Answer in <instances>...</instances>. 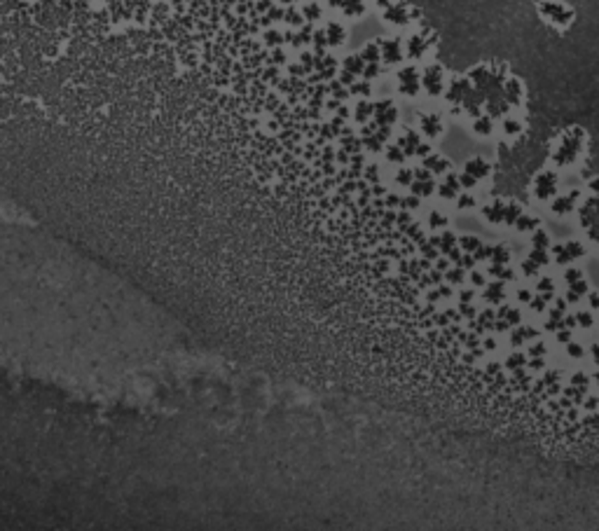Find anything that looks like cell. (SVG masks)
Instances as JSON below:
<instances>
[{
  "label": "cell",
  "mask_w": 599,
  "mask_h": 531,
  "mask_svg": "<svg viewBox=\"0 0 599 531\" xmlns=\"http://www.w3.org/2000/svg\"><path fill=\"white\" fill-rule=\"evenodd\" d=\"M592 358H595V363H599V347L597 344L592 347Z\"/></svg>",
  "instance_id": "cell-41"
},
{
  "label": "cell",
  "mask_w": 599,
  "mask_h": 531,
  "mask_svg": "<svg viewBox=\"0 0 599 531\" xmlns=\"http://www.w3.org/2000/svg\"><path fill=\"white\" fill-rule=\"evenodd\" d=\"M421 85H424V89L428 94H440L443 91V68H438V66L426 68L424 78H421Z\"/></svg>",
  "instance_id": "cell-6"
},
{
  "label": "cell",
  "mask_w": 599,
  "mask_h": 531,
  "mask_svg": "<svg viewBox=\"0 0 599 531\" xmlns=\"http://www.w3.org/2000/svg\"><path fill=\"white\" fill-rule=\"evenodd\" d=\"M567 351H569V356H573V358H580V356H583V349H580L578 344H571V342L567 344Z\"/></svg>",
  "instance_id": "cell-30"
},
{
  "label": "cell",
  "mask_w": 599,
  "mask_h": 531,
  "mask_svg": "<svg viewBox=\"0 0 599 531\" xmlns=\"http://www.w3.org/2000/svg\"><path fill=\"white\" fill-rule=\"evenodd\" d=\"M384 17L391 24H407V7L405 5H393V7H389L384 12Z\"/></svg>",
  "instance_id": "cell-13"
},
{
  "label": "cell",
  "mask_w": 599,
  "mask_h": 531,
  "mask_svg": "<svg viewBox=\"0 0 599 531\" xmlns=\"http://www.w3.org/2000/svg\"><path fill=\"white\" fill-rule=\"evenodd\" d=\"M445 225H447V218L443 213H431V227H445Z\"/></svg>",
  "instance_id": "cell-24"
},
{
  "label": "cell",
  "mask_w": 599,
  "mask_h": 531,
  "mask_svg": "<svg viewBox=\"0 0 599 531\" xmlns=\"http://www.w3.org/2000/svg\"><path fill=\"white\" fill-rule=\"evenodd\" d=\"M539 290H552V281L550 279H543L541 283H539Z\"/></svg>",
  "instance_id": "cell-35"
},
{
  "label": "cell",
  "mask_w": 599,
  "mask_h": 531,
  "mask_svg": "<svg viewBox=\"0 0 599 531\" xmlns=\"http://www.w3.org/2000/svg\"><path fill=\"white\" fill-rule=\"evenodd\" d=\"M534 246H536V248H548V234L545 232L536 234V236H534Z\"/></svg>",
  "instance_id": "cell-26"
},
{
  "label": "cell",
  "mask_w": 599,
  "mask_h": 531,
  "mask_svg": "<svg viewBox=\"0 0 599 531\" xmlns=\"http://www.w3.org/2000/svg\"><path fill=\"white\" fill-rule=\"evenodd\" d=\"M377 117H379V122H384V126L387 124H391L393 119H396V108L391 106V103H379L377 106Z\"/></svg>",
  "instance_id": "cell-14"
},
{
  "label": "cell",
  "mask_w": 599,
  "mask_h": 531,
  "mask_svg": "<svg viewBox=\"0 0 599 531\" xmlns=\"http://www.w3.org/2000/svg\"><path fill=\"white\" fill-rule=\"evenodd\" d=\"M597 382H599V375H597Z\"/></svg>",
  "instance_id": "cell-43"
},
{
  "label": "cell",
  "mask_w": 599,
  "mask_h": 531,
  "mask_svg": "<svg viewBox=\"0 0 599 531\" xmlns=\"http://www.w3.org/2000/svg\"><path fill=\"white\" fill-rule=\"evenodd\" d=\"M461 246H464L466 251H475V248L480 246V241H478L475 236H464V239H461Z\"/></svg>",
  "instance_id": "cell-25"
},
{
  "label": "cell",
  "mask_w": 599,
  "mask_h": 531,
  "mask_svg": "<svg viewBox=\"0 0 599 531\" xmlns=\"http://www.w3.org/2000/svg\"><path fill=\"white\" fill-rule=\"evenodd\" d=\"M576 323H578L580 328H590V325H592V314H590V311H580V314H576Z\"/></svg>",
  "instance_id": "cell-22"
},
{
  "label": "cell",
  "mask_w": 599,
  "mask_h": 531,
  "mask_svg": "<svg viewBox=\"0 0 599 531\" xmlns=\"http://www.w3.org/2000/svg\"><path fill=\"white\" fill-rule=\"evenodd\" d=\"M419 122H421V131H424L428 138H435V136L443 134V122H440V117L438 115H421L419 117Z\"/></svg>",
  "instance_id": "cell-7"
},
{
  "label": "cell",
  "mask_w": 599,
  "mask_h": 531,
  "mask_svg": "<svg viewBox=\"0 0 599 531\" xmlns=\"http://www.w3.org/2000/svg\"><path fill=\"white\" fill-rule=\"evenodd\" d=\"M466 174H471L473 178H484V176H489V164L484 159H471L466 164Z\"/></svg>",
  "instance_id": "cell-10"
},
{
  "label": "cell",
  "mask_w": 599,
  "mask_h": 531,
  "mask_svg": "<svg viewBox=\"0 0 599 531\" xmlns=\"http://www.w3.org/2000/svg\"><path fill=\"white\" fill-rule=\"evenodd\" d=\"M539 225V218H532V215H520L517 220H515V227L520 230V232H527V230H534Z\"/></svg>",
  "instance_id": "cell-19"
},
{
  "label": "cell",
  "mask_w": 599,
  "mask_h": 531,
  "mask_svg": "<svg viewBox=\"0 0 599 531\" xmlns=\"http://www.w3.org/2000/svg\"><path fill=\"white\" fill-rule=\"evenodd\" d=\"M503 129H506V134L512 136V134H520L522 131V124L517 122V119H506L503 122Z\"/></svg>",
  "instance_id": "cell-21"
},
{
  "label": "cell",
  "mask_w": 599,
  "mask_h": 531,
  "mask_svg": "<svg viewBox=\"0 0 599 531\" xmlns=\"http://www.w3.org/2000/svg\"><path fill=\"white\" fill-rule=\"evenodd\" d=\"M592 190H597V192H599V178H597V180H592Z\"/></svg>",
  "instance_id": "cell-42"
},
{
  "label": "cell",
  "mask_w": 599,
  "mask_h": 531,
  "mask_svg": "<svg viewBox=\"0 0 599 531\" xmlns=\"http://www.w3.org/2000/svg\"><path fill=\"white\" fill-rule=\"evenodd\" d=\"M344 38H347V30L342 29L339 24H335V21L328 24V30H326V42H328V45H335V47H337V45H342V40Z\"/></svg>",
  "instance_id": "cell-8"
},
{
  "label": "cell",
  "mask_w": 599,
  "mask_h": 531,
  "mask_svg": "<svg viewBox=\"0 0 599 531\" xmlns=\"http://www.w3.org/2000/svg\"><path fill=\"white\" fill-rule=\"evenodd\" d=\"M569 337H571L569 330H560V335H557V339H560V342H569Z\"/></svg>",
  "instance_id": "cell-37"
},
{
  "label": "cell",
  "mask_w": 599,
  "mask_h": 531,
  "mask_svg": "<svg viewBox=\"0 0 599 531\" xmlns=\"http://www.w3.org/2000/svg\"><path fill=\"white\" fill-rule=\"evenodd\" d=\"M405 206H407V208H415V206H417V197H407Z\"/></svg>",
  "instance_id": "cell-38"
},
{
  "label": "cell",
  "mask_w": 599,
  "mask_h": 531,
  "mask_svg": "<svg viewBox=\"0 0 599 531\" xmlns=\"http://www.w3.org/2000/svg\"><path fill=\"white\" fill-rule=\"evenodd\" d=\"M447 276H449V281H452V283H461V279H464V271H461V269H452Z\"/></svg>",
  "instance_id": "cell-32"
},
{
  "label": "cell",
  "mask_w": 599,
  "mask_h": 531,
  "mask_svg": "<svg viewBox=\"0 0 599 531\" xmlns=\"http://www.w3.org/2000/svg\"><path fill=\"white\" fill-rule=\"evenodd\" d=\"M379 54L384 57L387 63H396L403 59V47H400V40L389 38V40H379Z\"/></svg>",
  "instance_id": "cell-5"
},
{
  "label": "cell",
  "mask_w": 599,
  "mask_h": 531,
  "mask_svg": "<svg viewBox=\"0 0 599 531\" xmlns=\"http://www.w3.org/2000/svg\"><path fill=\"white\" fill-rule=\"evenodd\" d=\"M389 159H391V162H403V159H405V152L398 150V148H391V150H389Z\"/></svg>",
  "instance_id": "cell-29"
},
{
  "label": "cell",
  "mask_w": 599,
  "mask_h": 531,
  "mask_svg": "<svg viewBox=\"0 0 599 531\" xmlns=\"http://www.w3.org/2000/svg\"><path fill=\"white\" fill-rule=\"evenodd\" d=\"M590 299H592V307H595V309H599V295H597V293H592V295H590Z\"/></svg>",
  "instance_id": "cell-39"
},
{
  "label": "cell",
  "mask_w": 599,
  "mask_h": 531,
  "mask_svg": "<svg viewBox=\"0 0 599 531\" xmlns=\"http://www.w3.org/2000/svg\"><path fill=\"white\" fill-rule=\"evenodd\" d=\"M459 206H461V208H471V206H475V199L471 197V194H464V197L459 199Z\"/></svg>",
  "instance_id": "cell-31"
},
{
  "label": "cell",
  "mask_w": 599,
  "mask_h": 531,
  "mask_svg": "<svg viewBox=\"0 0 599 531\" xmlns=\"http://www.w3.org/2000/svg\"><path fill=\"white\" fill-rule=\"evenodd\" d=\"M506 96H508L510 103H517V101L522 98V85L517 82V80H510V82L506 85Z\"/></svg>",
  "instance_id": "cell-17"
},
{
  "label": "cell",
  "mask_w": 599,
  "mask_h": 531,
  "mask_svg": "<svg viewBox=\"0 0 599 531\" xmlns=\"http://www.w3.org/2000/svg\"><path fill=\"white\" fill-rule=\"evenodd\" d=\"M471 276H473V279H471V281H473V286H484L482 274H478V271H475V274H471Z\"/></svg>",
  "instance_id": "cell-34"
},
{
  "label": "cell",
  "mask_w": 599,
  "mask_h": 531,
  "mask_svg": "<svg viewBox=\"0 0 599 531\" xmlns=\"http://www.w3.org/2000/svg\"><path fill=\"white\" fill-rule=\"evenodd\" d=\"M555 190H557V176L552 174V171H543V174L536 176V180H534V194L539 199H550L552 194H555Z\"/></svg>",
  "instance_id": "cell-2"
},
{
  "label": "cell",
  "mask_w": 599,
  "mask_h": 531,
  "mask_svg": "<svg viewBox=\"0 0 599 531\" xmlns=\"http://www.w3.org/2000/svg\"><path fill=\"white\" fill-rule=\"evenodd\" d=\"M487 297L492 299V302L494 299H503V288L501 286H492V288L487 290Z\"/></svg>",
  "instance_id": "cell-27"
},
{
  "label": "cell",
  "mask_w": 599,
  "mask_h": 531,
  "mask_svg": "<svg viewBox=\"0 0 599 531\" xmlns=\"http://www.w3.org/2000/svg\"><path fill=\"white\" fill-rule=\"evenodd\" d=\"M578 197V192L569 194V197H560L557 202H552V211L557 213V215H567V213L573 211V199Z\"/></svg>",
  "instance_id": "cell-11"
},
{
  "label": "cell",
  "mask_w": 599,
  "mask_h": 531,
  "mask_svg": "<svg viewBox=\"0 0 599 531\" xmlns=\"http://www.w3.org/2000/svg\"><path fill=\"white\" fill-rule=\"evenodd\" d=\"M454 246V234H445L443 241H440V251H449Z\"/></svg>",
  "instance_id": "cell-28"
},
{
  "label": "cell",
  "mask_w": 599,
  "mask_h": 531,
  "mask_svg": "<svg viewBox=\"0 0 599 531\" xmlns=\"http://www.w3.org/2000/svg\"><path fill=\"white\" fill-rule=\"evenodd\" d=\"M552 253H555V260L560 262V265H564V262L580 258L585 251H583V246H580L578 241H567V243H557V246H552Z\"/></svg>",
  "instance_id": "cell-3"
},
{
  "label": "cell",
  "mask_w": 599,
  "mask_h": 531,
  "mask_svg": "<svg viewBox=\"0 0 599 531\" xmlns=\"http://www.w3.org/2000/svg\"><path fill=\"white\" fill-rule=\"evenodd\" d=\"M424 49H426V42H424V38L421 35H412L410 38V42H407V52H410V57H421L424 54Z\"/></svg>",
  "instance_id": "cell-15"
},
{
  "label": "cell",
  "mask_w": 599,
  "mask_h": 531,
  "mask_svg": "<svg viewBox=\"0 0 599 531\" xmlns=\"http://www.w3.org/2000/svg\"><path fill=\"white\" fill-rule=\"evenodd\" d=\"M379 57H382V54H379V45H377V42L365 45V47H363V52H360V59H363L365 63H377Z\"/></svg>",
  "instance_id": "cell-16"
},
{
  "label": "cell",
  "mask_w": 599,
  "mask_h": 531,
  "mask_svg": "<svg viewBox=\"0 0 599 531\" xmlns=\"http://www.w3.org/2000/svg\"><path fill=\"white\" fill-rule=\"evenodd\" d=\"M372 110H375V108L370 106V103H358V119H360V122L367 119V117L372 115Z\"/></svg>",
  "instance_id": "cell-23"
},
{
  "label": "cell",
  "mask_w": 599,
  "mask_h": 531,
  "mask_svg": "<svg viewBox=\"0 0 599 531\" xmlns=\"http://www.w3.org/2000/svg\"><path fill=\"white\" fill-rule=\"evenodd\" d=\"M539 10H541V14L545 19L557 24V26H567V24L573 21V12L564 2H560V0H545V2L539 5Z\"/></svg>",
  "instance_id": "cell-1"
},
{
  "label": "cell",
  "mask_w": 599,
  "mask_h": 531,
  "mask_svg": "<svg viewBox=\"0 0 599 531\" xmlns=\"http://www.w3.org/2000/svg\"><path fill=\"white\" fill-rule=\"evenodd\" d=\"M473 129H475V134L489 136V134H492V119H489V117H478V119H475V124H473Z\"/></svg>",
  "instance_id": "cell-18"
},
{
  "label": "cell",
  "mask_w": 599,
  "mask_h": 531,
  "mask_svg": "<svg viewBox=\"0 0 599 531\" xmlns=\"http://www.w3.org/2000/svg\"><path fill=\"white\" fill-rule=\"evenodd\" d=\"M503 211H506V204L503 202H492L489 206L482 208V215L489 222H501L503 220Z\"/></svg>",
  "instance_id": "cell-9"
},
{
  "label": "cell",
  "mask_w": 599,
  "mask_h": 531,
  "mask_svg": "<svg viewBox=\"0 0 599 531\" xmlns=\"http://www.w3.org/2000/svg\"><path fill=\"white\" fill-rule=\"evenodd\" d=\"M522 363H524V356H512L510 360H508V365H510V367L512 365H522Z\"/></svg>",
  "instance_id": "cell-36"
},
{
  "label": "cell",
  "mask_w": 599,
  "mask_h": 531,
  "mask_svg": "<svg viewBox=\"0 0 599 531\" xmlns=\"http://www.w3.org/2000/svg\"><path fill=\"white\" fill-rule=\"evenodd\" d=\"M522 215V208L520 206H515V204H510V206H506V211H503V220L508 222V225H515V220Z\"/></svg>",
  "instance_id": "cell-20"
},
{
  "label": "cell",
  "mask_w": 599,
  "mask_h": 531,
  "mask_svg": "<svg viewBox=\"0 0 599 531\" xmlns=\"http://www.w3.org/2000/svg\"><path fill=\"white\" fill-rule=\"evenodd\" d=\"M398 82H400V91H405L407 96H415L419 87H421V75L415 68H405L398 73Z\"/></svg>",
  "instance_id": "cell-4"
},
{
  "label": "cell",
  "mask_w": 599,
  "mask_h": 531,
  "mask_svg": "<svg viewBox=\"0 0 599 531\" xmlns=\"http://www.w3.org/2000/svg\"><path fill=\"white\" fill-rule=\"evenodd\" d=\"M398 180H400L403 185H410L412 183V171H400V174H398Z\"/></svg>",
  "instance_id": "cell-33"
},
{
  "label": "cell",
  "mask_w": 599,
  "mask_h": 531,
  "mask_svg": "<svg viewBox=\"0 0 599 531\" xmlns=\"http://www.w3.org/2000/svg\"><path fill=\"white\" fill-rule=\"evenodd\" d=\"M595 405H597V398H590V400H585V407H588V410H595Z\"/></svg>",
  "instance_id": "cell-40"
},
{
  "label": "cell",
  "mask_w": 599,
  "mask_h": 531,
  "mask_svg": "<svg viewBox=\"0 0 599 531\" xmlns=\"http://www.w3.org/2000/svg\"><path fill=\"white\" fill-rule=\"evenodd\" d=\"M424 166L428 169V171H435V174H445L447 169H449V162L445 159V157L440 155H431L424 159Z\"/></svg>",
  "instance_id": "cell-12"
}]
</instances>
